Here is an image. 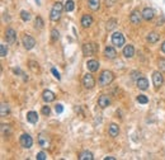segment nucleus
I'll return each instance as SVG.
<instances>
[{
  "label": "nucleus",
  "instance_id": "nucleus-31",
  "mask_svg": "<svg viewBox=\"0 0 165 160\" xmlns=\"http://www.w3.org/2000/svg\"><path fill=\"white\" fill-rule=\"evenodd\" d=\"M43 24H45L43 23V19L41 18V17H37L36 18V28H39V29L43 28Z\"/></svg>",
  "mask_w": 165,
  "mask_h": 160
},
{
  "label": "nucleus",
  "instance_id": "nucleus-28",
  "mask_svg": "<svg viewBox=\"0 0 165 160\" xmlns=\"http://www.w3.org/2000/svg\"><path fill=\"white\" fill-rule=\"evenodd\" d=\"M20 18H22L24 22H28L30 19V14L28 12H26V10H22V12H20Z\"/></svg>",
  "mask_w": 165,
  "mask_h": 160
},
{
  "label": "nucleus",
  "instance_id": "nucleus-16",
  "mask_svg": "<svg viewBox=\"0 0 165 160\" xmlns=\"http://www.w3.org/2000/svg\"><path fill=\"white\" fill-rule=\"evenodd\" d=\"M87 66H88L89 71L94 72V71H98V69H99V62L97 60H90V61H88Z\"/></svg>",
  "mask_w": 165,
  "mask_h": 160
},
{
  "label": "nucleus",
  "instance_id": "nucleus-7",
  "mask_svg": "<svg viewBox=\"0 0 165 160\" xmlns=\"http://www.w3.org/2000/svg\"><path fill=\"white\" fill-rule=\"evenodd\" d=\"M22 42H23V45H24V47H26L27 50H32V48L34 47V45H36V39H34L32 36H28V35L23 37Z\"/></svg>",
  "mask_w": 165,
  "mask_h": 160
},
{
  "label": "nucleus",
  "instance_id": "nucleus-21",
  "mask_svg": "<svg viewBox=\"0 0 165 160\" xmlns=\"http://www.w3.org/2000/svg\"><path fill=\"white\" fill-rule=\"evenodd\" d=\"M108 132H109V135H111L112 137H116V136H118V132H119L118 126H117L116 123H112V125L109 126V130H108Z\"/></svg>",
  "mask_w": 165,
  "mask_h": 160
},
{
  "label": "nucleus",
  "instance_id": "nucleus-13",
  "mask_svg": "<svg viewBox=\"0 0 165 160\" xmlns=\"http://www.w3.org/2000/svg\"><path fill=\"white\" fill-rule=\"evenodd\" d=\"M154 15H155V13H154V10L151 8H145L142 12V18L145 20H151L154 18Z\"/></svg>",
  "mask_w": 165,
  "mask_h": 160
},
{
  "label": "nucleus",
  "instance_id": "nucleus-2",
  "mask_svg": "<svg viewBox=\"0 0 165 160\" xmlns=\"http://www.w3.org/2000/svg\"><path fill=\"white\" fill-rule=\"evenodd\" d=\"M62 9H65V6H62V4L61 3H55L52 10H51V14H50L51 20L57 22V20L61 18V12H62Z\"/></svg>",
  "mask_w": 165,
  "mask_h": 160
},
{
  "label": "nucleus",
  "instance_id": "nucleus-33",
  "mask_svg": "<svg viewBox=\"0 0 165 160\" xmlns=\"http://www.w3.org/2000/svg\"><path fill=\"white\" fill-rule=\"evenodd\" d=\"M37 159H38V160H46V159H47L46 153H43V151L38 153V154H37Z\"/></svg>",
  "mask_w": 165,
  "mask_h": 160
},
{
  "label": "nucleus",
  "instance_id": "nucleus-3",
  "mask_svg": "<svg viewBox=\"0 0 165 160\" xmlns=\"http://www.w3.org/2000/svg\"><path fill=\"white\" fill-rule=\"evenodd\" d=\"M112 43L116 47H122L125 45V37H123L121 32H115V33L112 35Z\"/></svg>",
  "mask_w": 165,
  "mask_h": 160
},
{
  "label": "nucleus",
  "instance_id": "nucleus-19",
  "mask_svg": "<svg viewBox=\"0 0 165 160\" xmlns=\"http://www.w3.org/2000/svg\"><path fill=\"white\" fill-rule=\"evenodd\" d=\"M137 87H139V89H141V90H146V89L149 88V81H147V79H145V78L137 79Z\"/></svg>",
  "mask_w": 165,
  "mask_h": 160
},
{
  "label": "nucleus",
  "instance_id": "nucleus-6",
  "mask_svg": "<svg viewBox=\"0 0 165 160\" xmlns=\"http://www.w3.org/2000/svg\"><path fill=\"white\" fill-rule=\"evenodd\" d=\"M20 145H22L23 147H26V149L32 147V145H33L32 137H30L28 133H23L22 136H20Z\"/></svg>",
  "mask_w": 165,
  "mask_h": 160
},
{
  "label": "nucleus",
  "instance_id": "nucleus-30",
  "mask_svg": "<svg viewBox=\"0 0 165 160\" xmlns=\"http://www.w3.org/2000/svg\"><path fill=\"white\" fill-rule=\"evenodd\" d=\"M51 38H52V41H57L60 38V33H58V31L57 29H52L51 31Z\"/></svg>",
  "mask_w": 165,
  "mask_h": 160
},
{
  "label": "nucleus",
  "instance_id": "nucleus-20",
  "mask_svg": "<svg viewBox=\"0 0 165 160\" xmlns=\"http://www.w3.org/2000/svg\"><path fill=\"white\" fill-rule=\"evenodd\" d=\"M27 121H28L29 123H37V121H38V114H37V112H33V111L28 112V113H27Z\"/></svg>",
  "mask_w": 165,
  "mask_h": 160
},
{
  "label": "nucleus",
  "instance_id": "nucleus-15",
  "mask_svg": "<svg viewBox=\"0 0 165 160\" xmlns=\"http://www.w3.org/2000/svg\"><path fill=\"white\" fill-rule=\"evenodd\" d=\"M42 97H43V101H45L46 103L54 102V101H55V98H56V97H55V94H54L52 92H51V90H45Z\"/></svg>",
  "mask_w": 165,
  "mask_h": 160
},
{
  "label": "nucleus",
  "instance_id": "nucleus-11",
  "mask_svg": "<svg viewBox=\"0 0 165 160\" xmlns=\"http://www.w3.org/2000/svg\"><path fill=\"white\" fill-rule=\"evenodd\" d=\"M38 144H39V146H42L43 149H47V147L50 146V140H48L47 135L39 133V135H38Z\"/></svg>",
  "mask_w": 165,
  "mask_h": 160
},
{
  "label": "nucleus",
  "instance_id": "nucleus-14",
  "mask_svg": "<svg viewBox=\"0 0 165 160\" xmlns=\"http://www.w3.org/2000/svg\"><path fill=\"white\" fill-rule=\"evenodd\" d=\"M133 55H135V48L131 45H127L125 48H123V56L127 57V59H131Z\"/></svg>",
  "mask_w": 165,
  "mask_h": 160
},
{
  "label": "nucleus",
  "instance_id": "nucleus-8",
  "mask_svg": "<svg viewBox=\"0 0 165 160\" xmlns=\"http://www.w3.org/2000/svg\"><path fill=\"white\" fill-rule=\"evenodd\" d=\"M5 39H6L8 43H10V45L14 43V42L17 41V33H15V31L13 28L6 29V32H5Z\"/></svg>",
  "mask_w": 165,
  "mask_h": 160
},
{
  "label": "nucleus",
  "instance_id": "nucleus-10",
  "mask_svg": "<svg viewBox=\"0 0 165 160\" xmlns=\"http://www.w3.org/2000/svg\"><path fill=\"white\" fill-rule=\"evenodd\" d=\"M152 81H154V85H155L156 88L161 87V84L164 81V78H163V75H161L159 71H155V72L152 74Z\"/></svg>",
  "mask_w": 165,
  "mask_h": 160
},
{
  "label": "nucleus",
  "instance_id": "nucleus-4",
  "mask_svg": "<svg viewBox=\"0 0 165 160\" xmlns=\"http://www.w3.org/2000/svg\"><path fill=\"white\" fill-rule=\"evenodd\" d=\"M82 84H84V87L87 89H91L95 85V79L93 78L91 74H85L84 78H82Z\"/></svg>",
  "mask_w": 165,
  "mask_h": 160
},
{
  "label": "nucleus",
  "instance_id": "nucleus-41",
  "mask_svg": "<svg viewBox=\"0 0 165 160\" xmlns=\"http://www.w3.org/2000/svg\"><path fill=\"white\" fill-rule=\"evenodd\" d=\"M37 3H39V0H37Z\"/></svg>",
  "mask_w": 165,
  "mask_h": 160
},
{
  "label": "nucleus",
  "instance_id": "nucleus-17",
  "mask_svg": "<svg viewBox=\"0 0 165 160\" xmlns=\"http://www.w3.org/2000/svg\"><path fill=\"white\" fill-rule=\"evenodd\" d=\"M104 55L107 59H116L117 56V51L113 48V47H106L104 50Z\"/></svg>",
  "mask_w": 165,
  "mask_h": 160
},
{
  "label": "nucleus",
  "instance_id": "nucleus-36",
  "mask_svg": "<svg viewBox=\"0 0 165 160\" xmlns=\"http://www.w3.org/2000/svg\"><path fill=\"white\" fill-rule=\"evenodd\" d=\"M159 68H160L163 71H165V59L159 60Z\"/></svg>",
  "mask_w": 165,
  "mask_h": 160
},
{
  "label": "nucleus",
  "instance_id": "nucleus-27",
  "mask_svg": "<svg viewBox=\"0 0 165 160\" xmlns=\"http://www.w3.org/2000/svg\"><path fill=\"white\" fill-rule=\"evenodd\" d=\"M116 26H117V19H115V18L109 19L108 22H107V29H108V31H112Z\"/></svg>",
  "mask_w": 165,
  "mask_h": 160
},
{
  "label": "nucleus",
  "instance_id": "nucleus-22",
  "mask_svg": "<svg viewBox=\"0 0 165 160\" xmlns=\"http://www.w3.org/2000/svg\"><path fill=\"white\" fill-rule=\"evenodd\" d=\"M159 38H160V36L158 35V33H155V32H151V33H149L147 35V42H150V43H156V42L159 41Z\"/></svg>",
  "mask_w": 165,
  "mask_h": 160
},
{
  "label": "nucleus",
  "instance_id": "nucleus-39",
  "mask_svg": "<svg viewBox=\"0 0 165 160\" xmlns=\"http://www.w3.org/2000/svg\"><path fill=\"white\" fill-rule=\"evenodd\" d=\"M104 160H116V158H113V156H107V158H104Z\"/></svg>",
  "mask_w": 165,
  "mask_h": 160
},
{
  "label": "nucleus",
  "instance_id": "nucleus-32",
  "mask_svg": "<svg viewBox=\"0 0 165 160\" xmlns=\"http://www.w3.org/2000/svg\"><path fill=\"white\" fill-rule=\"evenodd\" d=\"M6 53H8V48L5 47V45H0V56L5 57Z\"/></svg>",
  "mask_w": 165,
  "mask_h": 160
},
{
  "label": "nucleus",
  "instance_id": "nucleus-18",
  "mask_svg": "<svg viewBox=\"0 0 165 160\" xmlns=\"http://www.w3.org/2000/svg\"><path fill=\"white\" fill-rule=\"evenodd\" d=\"M93 24V18H91V15H84L81 18V26L84 27V28H88V27H90Z\"/></svg>",
  "mask_w": 165,
  "mask_h": 160
},
{
  "label": "nucleus",
  "instance_id": "nucleus-24",
  "mask_svg": "<svg viewBox=\"0 0 165 160\" xmlns=\"http://www.w3.org/2000/svg\"><path fill=\"white\" fill-rule=\"evenodd\" d=\"M79 159H80V160H93V159H94V156H93V154H91L90 151L85 150V151L80 153V155H79Z\"/></svg>",
  "mask_w": 165,
  "mask_h": 160
},
{
  "label": "nucleus",
  "instance_id": "nucleus-23",
  "mask_svg": "<svg viewBox=\"0 0 165 160\" xmlns=\"http://www.w3.org/2000/svg\"><path fill=\"white\" fill-rule=\"evenodd\" d=\"M10 112V108H9V104L6 103H2V105H0V116L2 117H5L8 116Z\"/></svg>",
  "mask_w": 165,
  "mask_h": 160
},
{
  "label": "nucleus",
  "instance_id": "nucleus-37",
  "mask_svg": "<svg viewBox=\"0 0 165 160\" xmlns=\"http://www.w3.org/2000/svg\"><path fill=\"white\" fill-rule=\"evenodd\" d=\"M51 71H52V74H54V76L57 79V80H60V74H58V71L55 69V68H52L51 69Z\"/></svg>",
  "mask_w": 165,
  "mask_h": 160
},
{
  "label": "nucleus",
  "instance_id": "nucleus-29",
  "mask_svg": "<svg viewBox=\"0 0 165 160\" xmlns=\"http://www.w3.org/2000/svg\"><path fill=\"white\" fill-rule=\"evenodd\" d=\"M137 101H139V103H141V104H146V103L149 102V98L146 97V95L140 94L139 97H137Z\"/></svg>",
  "mask_w": 165,
  "mask_h": 160
},
{
  "label": "nucleus",
  "instance_id": "nucleus-25",
  "mask_svg": "<svg viewBox=\"0 0 165 160\" xmlns=\"http://www.w3.org/2000/svg\"><path fill=\"white\" fill-rule=\"evenodd\" d=\"M88 5L91 10H98L99 9V0H89L88 2Z\"/></svg>",
  "mask_w": 165,
  "mask_h": 160
},
{
  "label": "nucleus",
  "instance_id": "nucleus-1",
  "mask_svg": "<svg viewBox=\"0 0 165 160\" xmlns=\"http://www.w3.org/2000/svg\"><path fill=\"white\" fill-rule=\"evenodd\" d=\"M113 79H115V75H113V72L106 70V71H103V72L100 74L99 84L102 85V87H107V85H109V84L113 81Z\"/></svg>",
  "mask_w": 165,
  "mask_h": 160
},
{
  "label": "nucleus",
  "instance_id": "nucleus-38",
  "mask_svg": "<svg viewBox=\"0 0 165 160\" xmlns=\"http://www.w3.org/2000/svg\"><path fill=\"white\" fill-rule=\"evenodd\" d=\"M137 76H140V72L133 71V72H132V79H137Z\"/></svg>",
  "mask_w": 165,
  "mask_h": 160
},
{
  "label": "nucleus",
  "instance_id": "nucleus-5",
  "mask_svg": "<svg viewBox=\"0 0 165 160\" xmlns=\"http://www.w3.org/2000/svg\"><path fill=\"white\" fill-rule=\"evenodd\" d=\"M97 51V46L95 43H85L82 45V53L85 56H93Z\"/></svg>",
  "mask_w": 165,
  "mask_h": 160
},
{
  "label": "nucleus",
  "instance_id": "nucleus-40",
  "mask_svg": "<svg viewBox=\"0 0 165 160\" xmlns=\"http://www.w3.org/2000/svg\"><path fill=\"white\" fill-rule=\"evenodd\" d=\"M161 50H163V52H165V41L163 42V45H161Z\"/></svg>",
  "mask_w": 165,
  "mask_h": 160
},
{
  "label": "nucleus",
  "instance_id": "nucleus-26",
  "mask_svg": "<svg viewBox=\"0 0 165 160\" xmlns=\"http://www.w3.org/2000/svg\"><path fill=\"white\" fill-rule=\"evenodd\" d=\"M75 8V3L73 2V0H67V2L65 3V10L66 12H73Z\"/></svg>",
  "mask_w": 165,
  "mask_h": 160
},
{
  "label": "nucleus",
  "instance_id": "nucleus-35",
  "mask_svg": "<svg viewBox=\"0 0 165 160\" xmlns=\"http://www.w3.org/2000/svg\"><path fill=\"white\" fill-rule=\"evenodd\" d=\"M50 112H51V109H50V107H48V105H45L43 108H42V113H43L45 116H48Z\"/></svg>",
  "mask_w": 165,
  "mask_h": 160
},
{
  "label": "nucleus",
  "instance_id": "nucleus-34",
  "mask_svg": "<svg viewBox=\"0 0 165 160\" xmlns=\"http://www.w3.org/2000/svg\"><path fill=\"white\" fill-rule=\"evenodd\" d=\"M55 111H56V113H62V112H64V107H62V104H56Z\"/></svg>",
  "mask_w": 165,
  "mask_h": 160
},
{
  "label": "nucleus",
  "instance_id": "nucleus-12",
  "mask_svg": "<svg viewBox=\"0 0 165 160\" xmlns=\"http://www.w3.org/2000/svg\"><path fill=\"white\" fill-rule=\"evenodd\" d=\"M109 104H111V99H109L108 95H100L99 99H98V105L100 108H106Z\"/></svg>",
  "mask_w": 165,
  "mask_h": 160
},
{
  "label": "nucleus",
  "instance_id": "nucleus-9",
  "mask_svg": "<svg viewBox=\"0 0 165 160\" xmlns=\"http://www.w3.org/2000/svg\"><path fill=\"white\" fill-rule=\"evenodd\" d=\"M141 18H142V13L137 12V10H135V12H132V14L130 15V20L132 24L135 26H139L140 22H141Z\"/></svg>",
  "mask_w": 165,
  "mask_h": 160
}]
</instances>
